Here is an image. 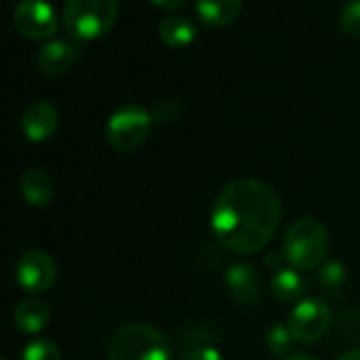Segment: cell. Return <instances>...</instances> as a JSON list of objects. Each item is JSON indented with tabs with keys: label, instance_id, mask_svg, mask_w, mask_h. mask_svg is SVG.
<instances>
[{
	"label": "cell",
	"instance_id": "1",
	"mask_svg": "<svg viewBox=\"0 0 360 360\" xmlns=\"http://www.w3.org/2000/svg\"><path fill=\"white\" fill-rule=\"evenodd\" d=\"M282 221L276 189L257 178H238L221 189L210 210L217 242L240 257L263 250Z\"/></svg>",
	"mask_w": 360,
	"mask_h": 360
},
{
	"label": "cell",
	"instance_id": "2",
	"mask_svg": "<svg viewBox=\"0 0 360 360\" xmlns=\"http://www.w3.org/2000/svg\"><path fill=\"white\" fill-rule=\"evenodd\" d=\"M328 252V231L326 227L309 217L297 219L282 244V257L288 267L297 271H314L326 263Z\"/></svg>",
	"mask_w": 360,
	"mask_h": 360
},
{
	"label": "cell",
	"instance_id": "3",
	"mask_svg": "<svg viewBox=\"0 0 360 360\" xmlns=\"http://www.w3.org/2000/svg\"><path fill=\"white\" fill-rule=\"evenodd\" d=\"M117 15L119 0H68L62 22L75 41H94L115 26Z\"/></svg>",
	"mask_w": 360,
	"mask_h": 360
},
{
	"label": "cell",
	"instance_id": "4",
	"mask_svg": "<svg viewBox=\"0 0 360 360\" xmlns=\"http://www.w3.org/2000/svg\"><path fill=\"white\" fill-rule=\"evenodd\" d=\"M108 360H169V341L157 326L134 322L117 330Z\"/></svg>",
	"mask_w": 360,
	"mask_h": 360
},
{
	"label": "cell",
	"instance_id": "5",
	"mask_svg": "<svg viewBox=\"0 0 360 360\" xmlns=\"http://www.w3.org/2000/svg\"><path fill=\"white\" fill-rule=\"evenodd\" d=\"M153 121L155 119L146 108L127 104L110 115L106 123V140L115 150H134L148 138Z\"/></svg>",
	"mask_w": 360,
	"mask_h": 360
},
{
	"label": "cell",
	"instance_id": "6",
	"mask_svg": "<svg viewBox=\"0 0 360 360\" xmlns=\"http://www.w3.org/2000/svg\"><path fill=\"white\" fill-rule=\"evenodd\" d=\"M330 309L318 297H307L295 303L288 314V328L297 343H318L330 328Z\"/></svg>",
	"mask_w": 360,
	"mask_h": 360
},
{
	"label": "cell",
	"instance_id": "7",
	"mask_svg": "<svg viewBox=\"0 0 360 360\" xmlns=\"http://www.w3.org/2000/svg\"><path fill=\"white\" fill-rule=\"evenodd\" d=\"M13 22L15 28L32 41H47L60 28L53 7L45 0H22L13 13Z\"/></svg>",
	"mask_w": 360,
	"mask_h": 360
},
{
	"label": "cell",
	"instance_id": "8",
	"mask_svg": "<svg viewBox=\"0 0 360 360\" xmlns=\"http://www.w3.org/2000/svg\"><path fill=\"white\" fill-rule=\"evenodd\" d=\"M58 276V265L53 257L45 250H28L18 267H15V278L20 288L28 292H45L53 286Z\"/></svg>",
	"mask_w": 360,
	"mask_h": 360
},
{
	"label": "cell",
	"instance_id": "9",
	"mask_svg": "<svg viewBox=\"0 0 360 360\" xmlns=\"http://www.w3.org/2000/svg\"><path fill=\"white\" fill-rule=\"evenodd\" d=\"M60 127V112L49 102H34L22 115V131L30 142L49 140Z\"/></svg>",
	"mask_w": 360,
	"mask_h": 360
},
{
	"label": "cell",
	"instance_id": "10",
	"mask_svg": "<svg viewBox=\"0 0 360 360\" xmlns=\"http://www.w3.org/2000/svg\"><path fill=\"white\" fill-rule=\"evenodd\" d=\"M225 286L240 305H255L261 297V280L250 263H233L225 274Z\"/></svg>",
	"mask_w": 360,
	"mask_h": 360
},
{
	"label": "cell",
	"instance_id": "11",
	"mask_svg": "<svg viewBox=\"0 0 360 360\" xmlns=\"http://www.w3.org/2000/svg\"><path fill=\"white\" fill-rule=\"evenodd\" d=\"M75 58H77V49H75L72 43H68V41H51L39 51L37 66L45 77L58 79V77H62V75H66L70 70V66L75 64Z\"/></svg>",
	"mask_w": 360,
	"mask_h": 360
},
{
	"label": "cell",
	"instance_id": "12",
	"mask_svg": "<svg viewBox=\"0 0 360 360\" xmlns=\"http://www.w3.org/2000/svg\"><path fill=\"white\" fill-rule=\"evenodd\" d=\"M20 193L26 204L34 208H47L56 195V185L45 169L30 167L20 178Z\"/></svg>",
	"mask_w": 360,
	"mask_h": 360
},
{
	"label": "cell",
	"instance_id": "13",
	"mask_svg": "<svg viewBox=\"0 0 360 360\" xmlns=\"http://www.w3.org/2000/svg\"><path fill=\"white\" fill-rule=\"evenodd\" d=\"M242 5L244 0H195V11L206 26L225 28L240 18Z\"/></svg>",
	"mask_w": 360,
	"mask_h": 360
},
{
	"label": "cell",
	"instance_id": "14",
	"mask_svg": "<svg viewBox=\"0 0 360 360\" xmlns=\"http://www.w3.org/2000/svg\"><path fill=\"white\" fill-rule=\"evenodd\" d=\"M13 322L26 335L41 333L51 322V307H49V303H45L41 299H26L15 307Z\"/></svg>",
	"mask_w": 360,
	"mask_h": 360
},
{
	"label": "cell",
	"instance_id": "15",
	"mask_svg": "<svg viewBox=\"0 0 360 360\" xmlns=\"http://www.w3.org/2000/svg\"><path fill=\"white\" fill-rule=\"evenodd\" d=\"M195 37H198L195 24L183 15H169L159 24V39L167 47H174V49L189 47L195 41Z\"/></svg>",
	"mask_w": 360,
	"mask_h": 360
},
{
	"label": "cell",
	"instance_id": "16",
	"mask_svg": "<svg viewBox=\"0 0 360 360\" xmlns=\"http://www.w3.org/2000/svg\"><path fill=\"white\" fill-rule=\"evenodd\" d=\"M271 292L284 303H299L305 292V278L292 267H280L271 276Z\"/></svg>",
	"mask_w": 360,
	"mask_h": 360
},
{
	"label": "cell",
	"instance_id": "17",
	"mask_svg": "<svg viewBox=\"0 0 360 360\" xmlns=\"http://www.w3.org/2000/svg\"><path fill=\"white\" fill-rule=\"evenodd\" d=\"M295 337L288 328V324H282V322H276L274 326H269L267 335H265V345H267V352L276 358H286L290 354V347H292Z\"/></svg>",
	"mask_w": 360,
	"mask_h": 360
},
{
	"label": "cell",
	"instance_id": "18",
	"mask_svg": "<svg viewBox=\"0 0 360 360\" xmlns=\"http://www.w3.org/2000/svg\"><path fill=\"white\" fill-rule=\"evenodd\" d=\"M22 360H62V352L51 339H34L24 347Z\"/></svg>",
	"mask_w": 360,
	"mask_h": 360
},
{
	"label": "cell",
	"instance_id": "19",
	"mask_svg": "<svg viewBox=\"0 0 360 360\" xmlns=\"http://www.w3.org/2000/svg\"><path fill=\"white\" fill-rule=\"evenodd\" d=\"M320 284L328 290H339L345 286V280H347V269L343 263L339 261H326L320 269Z\"/></svg>",
	"mask_w": 360,
	"mask_h": 360
},
{
	"label": "cell",
	"instance_id": "20",
	"mask_svg": "<svg viewBox=\"0 0 360 360\" xmlns=\"http://www.w3.org/2000/svg\"><path fill=\"white\" fill-rule=\"evenodd\" d=\"M339 26L347 37L360 39V0H349V3L341 9Z\"/></svg>",
	"mask_w": 360,
	"mask_h": 360
},
{
	"label": "cell",
	"instance_id": "21",
	"mask_svg": "<svg viewBox=\"0 0 360 360\" xmlns=\"http://www.w3.org/2000/svg\"><path fill=\"white\" fill-rule=\"evenodd\" d=\"M150 115L159 123H174L176 119H180V115H183V106H180V102L174 98H161L155 104Z\"/></svg>",
	"mask_w": 360,
	"mask_h": 360
},
{
	"label": "cell",
	"instance_id": "22",
	"mask_svg": "<svg viewBox=\"0 0 360 360\" xmlns=\"http://www.w3.org/2000/svg\"><path fill=\"white\" fill-rule=\"evenodd\" d=\"M185 360H223V354L214 345H198L187 352Z\"/></svg>",
	"mask_w": 360,
	"mask_h": 360
},
{
	"label": "cell",
	"instance_id": "23",
	"mask_svg": "<svg viewBox=\"0 0 360 360\" xmlns=\"http://www.w3.org/2000/svg\"><path fill=\"white\" fill-rule=\"evenodd\" d=\"M150 3L159 9H165V11H176L183 7L187 0H150Z\"/></svg>",
	"mask_w": 360,
	"mask_h": 360
},
{
	"label": "cell",
	"instance_id": "24",
	"mask_svg": "<svg viewBox=\"0 0 360 360\" xmlns=\"http://www.w3.org/2000/svg\"><path fill=\"white\" fill-rule=\"evenodd\" d=\"M282 360H320V358L314 356V354H305V352H292V354H288Z\"/></svg>",
	"mask_w": 360,
	"mask_h": 360
},
{
	"label": "cell",
	"instance_id": "25",
	"mask_svg": "<svg viewBox=\"0 0 360 360\" xmlns=\"http://www.w3.org/2000/svg\"><path fill=\"white\" fill-rule=\"evenodd\" d=\"M337 360H360V349H349V352H343Z\"/></svg>",
	"mask_w": 360,
	"mask_h": 360
},
{
	"label": "cell",
	"instance_id": "26",
	"mask_svg": "<svg viewBox=\"0 0 360 360\" xmlns=\"http://www.w3.org/2000/svg\"><path fill=\"white\" fill-rule=\"evenodd\" d=\"M0 360H5V358H3V356H0Z\"/></svg>",
	"mask_w": 360,
	"mask_h": 360
}]
</instances>
